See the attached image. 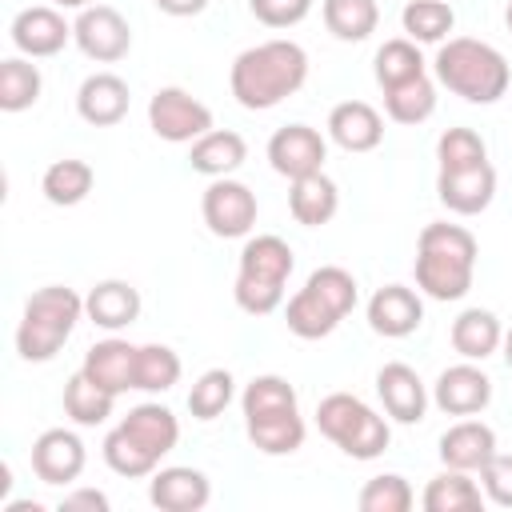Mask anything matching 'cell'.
I'll list each match as a JSON object with an SVG mask.
<instances>
[{
  "instance_id": "cell-1",
  "label": "cell",
  "mask_w": 512,
  "mask_h": 512,
  "mask_svg": "<svg viewBox=\"0 0 512 512\" xmlns=\"http://www.w3.org/2000/svg\"><path fill=\"white\" fill-rule=\"evenodd\" d=\"M308 80V52L296 40H264L244 48L228 68V88L240 108L268 112Z\"/></svg>"
},
{
  "instance_id": "cell-2",
  "label": "cell",
  "mask_w": 512,
  "mask_h": 512,
  "mask_svg": "<svg viewBox=\"0 0 512 512\" xmlns=\"http://www.w3.org/2000/svg\"><path fill=\"white\" fill-rule=\"evenodd\" d=\"M180 440V420L168 404L160 400H144L136 408H128V416L104 436L100 452H104V464L124 476V480H148L160 460L176 448Z\"/></svg>"
},
{
  "instance_id": "cell-3",
  "label": "cell",
  "mask_w": 512,
  "mask_h": 512,
  "mask_svg": "<svg viewBox=\"0 0 512 512\" xmlns=\"http://www.w3.org/2000/svg\"><path fill=\"white\" fill-rule=\"evenodd\" d=\"M476 236L464 224H448V220H432L420 228L416 236V288L428 300H464L476 276Z\"/></svg>"
},
{
  "instance_id": "cell-4",
  "label": "cell",
  "mask_w": 512,
  "mask_h": 512,
  "mask_svg": "<svg viewBox=\"0 0 512 512\" xmlns=\"http://www.w3.org/2000/svg\"><path fill=\"white\" fill-rule=\"evenodd\" d=\"M240 412H244V432L256 452L292 456L304 448L308 424L300 416V396L284 376H276V372L252 376L240 392Z\"/></svg>"
},
{
  "instance_id": "cell-5",
  "label": "cell",
  "mask_w": 512,
  "mask_h": 512,
  "mask_svg": "<svg viewBox=\"0 0 512 512\" xmlns=\"http://www.w3.org/2000/svg\"><path fill=\"white\" fill-rule=\"evenodd\" d=\"M432 72H436V84H444L452 96L468 104H496L512 84L504 52L476 36H448L436 48Z\"/></svg>"
},
{
  "instance_id": "cell-6",
  "label": "cell",
  "mask_w": 512,
  "mask_h": 512,
  "mask_svg": "<svg viewBox=\"0 0 512 512\" xmlns=\"http://www.w3.org/2000/svg\"><path fill=\"white\" fill-rule=\"evenodd\" d=\"M84 320V296L68 284H44L24 300L20 324H16V356L28 364H48L76 324Z\"/></svg>"
},
{
  "instance_id": "cell-7",
  "label": "cell",
  "mask_w": 512,
  "mask_h": 512,
  "mask_svg": "<svg viewBox=\"0 0 512 512\" xmlns=\"http://www.w3.org/2000/svg\"><path fill=\"white\" fill-rule=\"evenodd\" d=\"M292 268H296V256H292V244L284 236H276V232L248 236L240 248L236 284H232L236 308L248 316H272L284 304V288H288Z\"/></svg>"
},
{
  "instance_id": "cell-8",
  "label": "cell",
  "mask_w": 512,
  "mask_h": 512,
  "mask_svg": "<svg viewBox=\"0 0 512 512\" xmlns=\"http://www.w3.org/2000/svg\"><path fill=\"white\" fill-rule=\"evenodd\" d=\"M356 300H360L356 276L348 268H340V264H324L304 280L300 292L288 296L284 324L300 340H324V336H332L340 328V320L356 308Z\"/></svg>"
},
{
  "instance_id": "cell-9",
  "label": "cell",
  "mask_w": 512,
  "mask_h": 512,
  "mask_svg": "<svg viewBox=\"0 0 512 512\" xmlns=\"http://www.w3.org/2000/svg\"><path fill=\"white\" fill-rule=\"evenodd\" d=\"M316 428L352 460H376L388 452V420L352 392H328L316 404Z\"/></svg>"
},
{
  "instance_id": "cell-10",
  "label": "cell",
  "mask_w": 512,
  "mask_h": 512,
  "mask_svg": "<svg viewBox=\"0 0 512 512\" xmlns=\"http://www.w3.org/2000/svg\"><path fill=\"white\" fill-rule=\"evenodd\" d=\"M148 128L168 144H192L212 132V108L196 100L188 88H156L148 100Z\"/></svg>"
},
{
  "instance_id": "cell-11",
  "label": "cell",
  "mask_w": 512,
  "mask_h": 512,
  "mask_svg": "<svg viewBox=\"0 0 512 512\" xmlns=\"http://www.w3.org/2000/svg\"><path fill=\"white\" fill-rule=\"evenodd\" d=\"M200 212H204V224H208L212 236H220V240H244L256 228L260 204H256V192L248 184H240L232 176H220V180H212L204 188Z\"/></svg>"
},
{
  "instance_id": "cell-12",
  "label": "cell",
  "mask_w": 512,
  "mask_h": 512,
  "mask_svg": "<svg viewBox=\"0 0 512 512\" xmlns=\"http://www.w3.org/2000/svg\"><path fill=\"white\" fill-rule=\"evenodd\" d=\"M76 48L96 64H116L132 52V28L112 4H88L72 20Z\"/></svg>"
},
{
  "instance_id": "cell-13",
  "label": "cell",
  "mask_w": 512,
  "mask_h": 512,
  "mask_svg": "<svg viewBox=\"0 0 512 512\" xmlns=\"http://www.w3.org/2000/svg\"><path fill=\"white\" fill-rule=\"evenodd\" d=\"M84 464H88V452H84V440L72 428H44L32 440V472H36L40 484L68 488V484L80 480Z\"/></svg>"
},
{
  "instance_id": "cell-14",
  "label": "cell",
  "mask_w": 512,
  "mask_h": 512,
  "mask_svg": "<svg viewBox=\"0 0 512 512\" xmlns=\"http://www.w3.org/2000/svg\"><path fill=\"white\" fill-rule=\"evenodd\" d=\"M8 36H12L20 56L44 60V56H56L72 40V24L64 20V12L56 4H32V8H20L12 16Z\"/></svg>"
},
{
  "instance_id": "cell-15",
  "label": "cell",
  "mask_w": 512,
  "mask_h": 512,
  "mask_svg": "<svg viewBox=\"0 0 512 512\" xmlns=\"http://www.w3.org/2000/svg\"><path fill=\"white\" fill-rule=\"evenodd\" d=\"M324 160H328V140L312 124H284L268 140V164L288 180L324 172Z\"/></svg>"
},
{
  "instance_id": "cell-16",
  "label": "cell",
  "mask_w": 512,
  "mask_h": 512,
  "mask_svg": "<svg viewBox=\"0 0 512 512\" xmlns=\"http://www.w3.org/2000/svg\"><path fill=\"white\" fill-rule=\"evenodd\" d=\"M432 404L448 416H476L492 404V376L476 360H460L436 376Z\"/></svg>"
},
{
  "instance_id": "cell-17",
  "label": "cell",
  "mask_w": 512,
  "mask_h": 512,
  "mask_svg": "<svg viewBox=\"0 0 512 512\" xmlns=\"http://www.w3.org/2000/svg\"><path fill=\"white\" fill-rule=\"evenodd\" d=\"M436 200L456 216H480L496 200V168L484 160V164L436 172Z\"/></svg>"
},
{
  "instance_id": "cell-18",
  "label": "cell",
  "mask_w": 512,
  "mask_h": 512,
  "mask_svg": "<svg viewBox=\"0 0 512 512\" xmlns=\"http://www.w3.org/2000/svg\"><path fill=\"white\" fill-rule=\"evenodd\" d=\"M376 396H380L388 420H396V424H420L428 416V400H432L420 372L404 360H392L376 372Z\"/></svg>"
},
{
  "instance_id": "cell-19",
  "label": "cell",
  "mask_w": 512,
  "mask_h": 512,
  "mask_svg": "<svg viewBox=\"0 0 512 512\" xmlns=\"http://www.w3.org/2000/svg\"><path fill=\"white\" fill-rule=\"evenodd\" d=\"M368 328L384 340H404L424 324V300L408 284H384L368 300Z\"/></svg>"
},
{
  "instance_id": "cell-20",
  "label": "cell",
  "mask_w": 512,
  "mask_h": 512,
  "mask_svg": "<svg viewBox=\"0 0 512 512\" xmlns=\"http://www.w3.org/2000/svg\"><path fill=\"white\" fill-rule=\"evenodd\" d=\"M148 500L160 512H200L212 500V480L192 464H168L148 476Z\"/></svg>"
},
{
  "instance_id": "cell-21",
  "label": "cell",
  "mask_w": 512,
  "mask_h": 512,
  "mask_svg": "<svg viewBox=\"0 0 512 512\" xmlns=\"http://www.w3.org/2000/svg\"><path fill=\"white\" fill-rule=\"evenodd\" d=\"M128 108H132V92H128V80H120L116 72H92L76 88V112L92 128L120 124L128 116Z\"/></svg>"
},
{
  "instance_id": "cell-22",
  "label": "cell",
  "mask_w": 512,
  "mask_h": 512,
  "mask_svg": "<svg viewBox=\"0 0 512 512\" xmlns=\"http://www.w3.org/2000/svg\"><path fill=\"white\" fill-rule=\"evenodd\" d=\"M328 140L344 152H372L384 140V116L368 100H340L328 112Z\"/></svg>"
},
{
  "instance_id": "cell-23",
  "label": "cell",
  "mask_w": 512,
  "mask_h": 512,
  "mask_svg": "<svg viewBox=\"0 0 512 512\" xmlns=\"http://www.w3.org/2000/svg\"><path fill=\"white\" fill-rule=\"evenodd\" d=\"M436 452H440V464H444V468H460V472H472V476H476V472L496 456V432H492L484 420L464 416V420H456V424L440 436Z\"/></svg>"
},
{
  "instance_id": "cell-24",
  "label": "cell",
  "mask_w": 512,
  "mask_h": 512,
  "mask_svg": "<svg viewBox=\"0 0 512 512\" xmlns=\"http://www.w3.org/2000/svg\"><path fill=\"white\" fill-rule=\"evenodd\" d=\"M136 348H140V344H128V340H120V336L112 332L108 340H96V344L84 352L80 372H84L88 380H96L100 388H108L112 396H120V392L136 388Z\"/></svg>"
},
{
  "instance_id": "cell-25",
  "label": "cell",
  "mask_w": 512,
  "mask_h": 512,
  "mask_svg": "<svg viewBox=\"0 0 512 512\" xmlns=\"http://www.w3.org/2000/svg\"><path fill=\"white\" fill-rule=\"evenodd\" d=\"M84 316L104 332H120L140 320V292L128 280H100L84 296Z\"/></svg>"
},
{
  "instance_id": "cell-26",
  "label": "cell",
  "mask_w": 512,
  "mask_h": 512,
  "mask_svg": "<svg viewBox=\"0 0 512 512\" xmlns=\"http://www.w3.org/2000/svg\"><path fill=\"white\" fill-rule=\"evenodd\" d=\"M340 208V188L328 172H312V176H300L292 180L288 188V212L296 224L304 228H324Z\"/></svg>"
},
{
  "instance_id": "cell-27",
  "label": "cell",
  "mask_w": 512,
  "mask_h": 512,
  "mask_svg": "<svg viewBox=\"0 0 512 512\" xmlns=\"http://www.w3.org/2000/svg\"><path fill=\"white\" fill-rule=\"evenodd\" d=\"M244 160H248V144H244V136L232 132V128H212V132H204L200 140H192V152H188L192 172H200V176H208V180L232 176Z\"/></svg>"
},
{
  "instance_id": "cell-28",
  "label": "cell",
  "mask_w": 512,
  "mask_h": 512,
  "mask_svg": "<svg viewBox=\"0 0 512 512\" xmlns=\"http://www.w3.org/2000/svg\"><path fill=\"white\" fill-rule=\"evenodd\" d=\"M452 348L464 356V360H488L492 352H500V340H504V324L496 320L492 308H464L456 320H452V332H448Z\"/></svg>"
},
{
  "instance_id": "cell-29",
  "label": "cell",
  "mask_w": 512,
  "mask_h": 512,
  "mask_svg": "<svg viewBox=\"0 0 512 512\" xmlns=\"http://www.w3.org/2000/svg\"><path fill=\"white\" fill-rule=\"evenodd\" d=\"M420 504H424V512H480L484 508V488L472 480V472L444 468L428 480Z\"/></svg>"
},
{
  "instance_id": "cell-30",
  "label": "cell",
  "mask_w": 512,
  "mask_h": 512,
  "mask_svg": "<svg viewBox=\"0 0 512 512\" xmlns=\"http://www.w3.org/2000/svg\"><path fill=\"white\" fill-rule=\"evenodd\" d=\"M92 184H96L92 164H88V160H76V156L52 160V164L44 168V176H40V192H44V200L56 204V208H76L80 200H88Z\"/></svg>"
},
{
  "instance_id": "cell-31",
  "label": "cell",
  "mask_w": 512,
  "mask_h": 512,
  "mask_svg": "<svg viewBox=\"0 0 512 512\" xmlns=\"http://www.w3.org/2000/svg\"><path fill=\"white\" fill-rule=\"evenodd\" d=\"M112 404L116 396L108 388H100L96 380H88L84 372H72L68 384H64V416L76 424V428H96L112 416Z\"/></svg>"
},
{
  "instance_id": "cell-32",
  "label": "cell",
  "mask_w": 512,
  "mask_h": 512,
  "mask_svg": "<svg viewBox=\"0 0 512 512\" xmlns=\"http://www.w3.org/2000/svg\"><path fill=\"white\" fill-rule=\"evenodd\" d=\"M320 16H324V28L344 40V44H360L376 32L380 24V8L376 0H324L320 4Z\"/></svg>"
},
{
  "instance_id": "cell-33",
  "label": "cell",
  "mask_w": 512,
  "mask_h": 512,
  "mask_svg": "<svg viewBox=\"0 0 512 512\" xmlns=\"http://www.w3.org/2000/svg\"><path fill=\"white\" fill-rule=\"evenodd\" d=\"M424 72H428V64H424L416 40L396 36V40H384V44L376 48L372 76H376L380 92H384V88H396V84H404V80H416V76H424Z\"/></svg>"
},
{
  "instance_id": "cell-34",
  "label": "cell",
  "mask_w": 512,
  "mask_h": 512,
  "mask_svg": "<svg viewBox=\"0 0 512 512\" xmlns=\"http://www.w3.org/2000/svg\"><path fill=\"white\" fill-rule=\"evenodd\" d=\"M432 112H436V84L428 72L396 88H384V116L392 124H424Z\"/></svg>"
},
{
  "instance_id": "cell-35",
  "label": "cell",
  "mask_w": 512,
  "mask_h": 512,
  "mask_svg": "<svg viewBox=\"0 0 512 512\" xmlns=\"http://www.w3.org/2000/svg\"><path fill=\"white\" fill-rule=\"evenodd\" d=\"M404 36L416 44H444L448 32L456 28V12L448 0H408L400 12Z\"/></svg>"
},
{
  "instance_id": "cell-36",
  "label": "cell",
  "mask_w": 512,
  "mask_h": 512,
  "mask_svg": "<svg viewBox=\"0 0 512 512\" xmlns=\"http://www.w3.org/2000/svg\"><path fill=\"white\" fill-rule=\"evenodd\" d=\"M44 76L28 56H8L0 60V108L4 112H24L40 100Z\"/></svg>"
},
{
  "instance_id": "cell-37",
  "label": "cell",
  "mask_w": 512,
  "mask_h": 512,
  "mask_svg": "<svg viewBox=\"0 0 512 512\" xmlns=\"http://www.w3.org/2000/svg\"><path fill=\"white\" fill-rule=\"evenodd\" d=\"M232 400H236V376L228 368H208L188 388V412L196 420H216Z\"/></svg>"
},
{
  "instance_id": "cell-38",
  "label": "cell",
  "mask_w": 512,
  "mask_h": 512,
  "mask_svg": "<svg viewBox=\"0 0 512 512\" xmlns=\"http://www.w3.org/2000/svg\"><path fill=\"white\" fill-rule=\"evenodd\" d=\"M180 380V356L168 344H140L136 348V392H168Z\"/></svg>"
},
{
  "instance_id": "cell-39",
  "label": "cell",
  "mask_w": 512,
  "mask_h": 512,
  "mask_svg": "<svg viewBox=\"0 0 512 512\" xmlns=\"http://www.w3.org/2000/svg\"><path fill=\"white\" fill-rule=\"evenodd\" d=\"M356 504L360 512H408L416 504V492L400 472H380L360 488Z\"/></svg>"
},
{
  "instance_id": "cell-40",
  "label": "cell",
  "mask_w": 512,
  "mask_h": 512,
  "mask_svg": "<svg viewBox=\"0 0 512 512\" xmlns=\"http://www.w3.org/2000/svg\"><path fill=\"white\" fill-rule=\"evenodd\" d=\"M436 160H440V172H444V168L484 164V160H488V144H484V136L472 132V128H448V132H440V140H436Z\"/></svg>"
},
{
  "instance_id": "cell-41",
  "label": "cell",
  "mask_w": 512,
  "mask_h": 512,
  "mask_svg": "<svg viewBox=\"0 0 512 512\" xmlns=\"http://www.w3.org/2000/svg\"><path fill=\"white\" fill-rule=\"evenodd\" d=\"M248 12L264 28H292L312 12V0H248Z\"/></svg>"
},
{
  "instance_id": "cell-42",
  "label": "cell",
  "mask_w": 512,
  "mask_h": 512,
  "mask_svg": "<svg viewBox=\"0 0 512 512\" xmlns=\"http://www.w3.org/2000/svg\"><path fill=\"white\" fill-rule=\"evenodd\" d=\"M480 488H484V500H492L496 508H512V456H492L480 472Z\"/></svg>"
},
{
  "instance_id": "cell-43",
  "label": "cell",
  "mask_w": 512,
  "mask_h": 512,
  "mask_svg": "<svg viewBox=\"0 0 512 512\" xmlns=\"http://www.w3.org/2000/svg\"><path fill=\"white\" fill-rule=\"evenodd\" d=\"M60 512H108V496L100 488H72L60 496Z\"/></svg>"
},
{
  "instance_id": "cell-44",
  "label": "cell",
  "mask_w": 512,
  "mask_h": 512,
  "mask_svg": "<svg viewBox=\"0 0 512 512\" xmlns=\"http://www.w3.org/2000/svg\"><path fill=\"white\" fill-rule=\"evenodd\" d=\"M164 16H176V20H184V16H200L204 8H208V0H152Z\"/></svg>"
},
{
  "instance_id": "cell-45",
  "label": "cell",
  "mask_w": 512,
  "mask_h": 512,
  "mask_svg": "<svg viewBox=\"0 0 512 512\" xmlns=\"http://www.w3.org/2000/svg\"><path fill=\"white\" fill-rule=\"evenodd\" d=\"M500 356H504V364L512 368V328H504V340H500Z\"/></svg>"
},
{
  "instance_id": "cell-46",
  "label": "cell",
  "mask_w": 512,
  "mask_h": 512,
  "mask_svg": "<svg viewBox=\"0 0 512 512\" xmlns=\"http://www.w3.org/2000/svg\"><path fill=\"white\" fill-rule=\"evenodd\" d=\"M52 4H56V8H76V12H80V8H88L92 0H52Z\"/></svg>"
},
{
  "instance_id": "cell-47",
  "label": "cell",
  "mask_w": 512,
  "mask_h": 512,
  "mask_svg": "<svg viewBox=\"0 0 512 512\" xmlns=\"http://www.w3.org/2000/svg\"><path fill=\"white\" fill-rule=\"evenodd\" d=\"M504 24H508V32H512V0H508V8H504Z\"/></svg>"
}]
</instances>
